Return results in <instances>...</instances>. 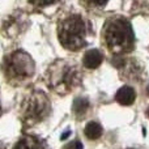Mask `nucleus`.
Returning a JSON list of instances; mask_svg holds the SVG:
<instances>
[{"mask_svg":"<svg viewBox=\"0 0 149 149\" xmlns=\"http://www.w3.org/2000/svg\"><path fill=\"white\" fill-rule=\"evenodd\" d=\"M101 42L110 52L122 55L135 49V34L131 22L123 16H111L105 21Z\"/></svg>","mask_w":149,"mask_h":149,"instance_id":"obj_1","label":"nucleus"},{"mask_svg":"<svg viewBox=\"0 0 149 149\" xmlns=\"http://www.w3.org/2000/svg\"><path fill=\"white\" fill-rule=\"evenodd\" d=\"M82 80L79 64L67 59L55 60L46 71L45 81L50 90L60 95H65L74 90Z\"/></svg>","mask_w":149,"mask_h":149,"instance_id":"obj_2","label":"nucleus"},{"mask_svg":"<svg viewBox=\"0 0 149 149\" xmlns=\"http://www.w3.org/2000/svg\"><path fill=\"white\" fill-rule=\"evenodd\" d=\"M90 24L81 15H68L58 22V37L64 49L79 51L88 45Z\"/></svg>","mask_w":149,"mask_h":149,"instance_id":"obj_3","label":"nucleus"},{"mask_svg":"<svg viewBox=\"0 0 149 149\" xmlns=\"http://www.w3.org/2000/svg\"><path fill=\"white\" fill-rule=\"evenodd\" d=\"M3 72L10 85L20 86L33 79L36 73V63L24 50H15L4 56Z\"/></svg>","mask_w":149,"mask_h":149,"instance_id":"obj_4","label":"nucleus"},{"mask_svg":"<svg viewBox=\"0 0 149 149\" xmlns=\"http://www.w3.org/2000/svg\"><path fill=\"white\" fill-rule=\"evenodd\" d=\"M51 111V103L42 90H31L25 95L20 106V119L25 127L43 122Z\"/></svg>","mask_w":149,"mask_h":149,"instance_id":"obj_5","label":"nucleus"},{"mask_svg":"<svg viewBox=\"0 0 149 149\" xmlns=\"http://www.w3.org/2000/svg\"><path fill=\"white\" fill-rule=\"evenodd\" d=\"M25 29V24H24L22 16H10L3 25V33L9 38L17 37L20 33H22Z\"/></svg>","mask_w":149,"mask_h":149,"instance_id":"obj_6","label":"nucleus"},{"mask_svg":"<svg viewBox=\"0 0 149 149\" xmlns=\"http://www.w3.org/2000/svg\"><path fill=\"white\" fill-rule=\"evenodd\" d=\"M13 149H49L47 144L38 136L25 135L15 144Z\"/></svg>","mask_w":149,"mask_h":149,"instance_id":"obj_7","label":"nucleus"},{"mask_svg":"<svg viewBox=\"0 0 149 149\" xmlns=\"http://www.w3.org/2000/svg\"><path fill=\"white\" fill-rule=\"evenodd\" d=\"M102 60H103L102 52L97 49H92V50H89V51L85 52L82 63H84V65L86 68H89V70H94V68L100 67L101 63H102Z\"/></svg>","mask_w":149,"mask_h":149,"instance_id":"obj_8","label":"nucleus"},{"mask_svg":"<svg viewBox=\"0 0 149 149\" xmlns=\"http://www.w3.org/2000/svg\"><path fill=\"white\" fill-rule=\"evenodd\" d=\"M135 98H136V93H135L134 88L131 86H122L115 94V100L120 105H124V106H128L131 103H134Z\"/></svg>","mask_w":149,"mask_h":149,"instance_id":"obj_9","label":"nucleus"},{"mask_svg":"<svg viewBox=\"0 0 149 149\" xmlns=\"http://www.w3.org/2000/svg\"><path fill=\"white\" fill-rule=\"evenodd\" d=\"M85 136L89 140H97L102 136V126H101L98 122H89L85 127Z\"/></svg>","mask_w":149,"mask_h":149,"instance_id":"obj_10","label":"nucleus"},{"mask_svg":"<svg viewBox=\"0 0 149 149\" xmlns=\"http://www.w3.org/2000/svg\"><path fill=\"white\" fill-rule=\"evenodd\" d=\"M89 109V101L86 98H76L73 102V113L77 116H82Z\"/></svg>","mask_w":149,"mask_h":149,"instance_id":"obj_11","label":"nucleus"},{"mask_svg":"<svg viewBox=\"0 0 149 149\" xmlns=\"http://www.w3.org/2000/svg\"><path fill=\"white\" fill-rule=\"evenodd\" d=\"M109 0H81V3L86 8L90 9H98V8H103L107 4Z\"/></svg>","mask_w":149,"mask_h":149,"instance_id":"obj_12","label":"nucleus"},{"mask_svg":"<svg viewBox=\"0 0 149 149\" xmlns=\"http://www.w3.org/2000/svg\"><path fill=\"white\" fill-rule=\"evenodd\" d=\"M56 1L58 0H29V3L34 8H45V7H49V5H52Z\"/></svg>","mask_w":149,"mask_h":149,"instance_id":"obj_13","label":"nucleus"},{"mask_svg":"<svg viewBox=\"0 0 149 149\" xmlns=\"http://www.w3.org/2000/svg\"><path fill=\"white\" fill-rule=\"evenodd\" d=\"M63 149H82V144L79 141V140H73V141L68 143Z\"/></svg>","mask_w":149,"mask_h":149,"instance_id":"obj_14","label":"nucleus"},{"mask_svg":"<svg viewBox=\"0 0 149 149\" xmlns=\"http://www.w3.org/2000/svg\"><path fill=\"white\" fill-rule=\"evenodd\" d=\"M0 149H7V148H5V145H4V143H3V141H0Z\"/></svg>","mask_w":149,"mask_h":149,"instance_id":"obj_15","label":"nucleus"},{"mask_svg":"<svg viewBox=\"0 0 149 149\" xmlns=\"http://www.w3.org/2000/svg\"><path fill=\"white\" fill-rule=\"evenodd\" d=\"M147 116H148V118H149V107L147 109Z\"/></svg>","mask_w":149,"mask_h":149,"instance_id":"obj_16","label":"nucleus"},{"mask_svg":"<svg viewBox=\"0 0 149 149\" xmlns=\"http://www.w3.org/2000/svg\"><path fill=\"white\" fill-rule=\"evenodd\" d=\"M0 116H1V106H0Z\"/></svg>","mask_w":149,"mask_h":149,"instance_id":"obj_17","label":"nucleus"},{"mask_svg":"<svg viewBox=\"0 0 149 149\" xmlns=\"http://www.w3.org/2000/svg\"><path fill=\"white\" fill-rule=\"evenodd\" d=\"M128 149H132V148H128Z\"/></svg>","mask_w":149,"mask_h":149,"instance_id":"obj_18","label":"nucleus"}]
</instances>
